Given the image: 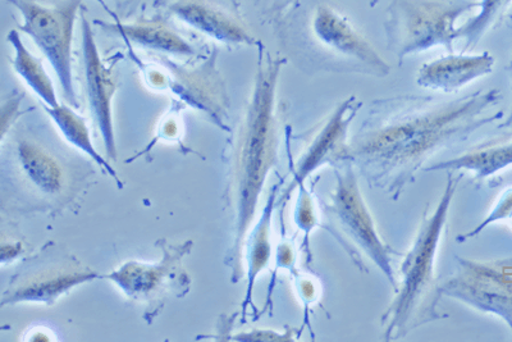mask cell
I'll list each match as a JSON object with an SVG mask.
<instances>
[{
	"mask_svg": "<svg viewBox=\"0 0 512 342\" xmlns=\"http://www.w3.org/2000/svg\"><path fill=\"white\" fill-rule=\"evenodd\" d=\"M498 89L456 98L397 95L370 103L367 117L350 138L347 162L367 181L397 202L424 171L429 159L505 117L492 112Z\"/></svg>",
	"mask_w": 512,
	"mask_h": 342,
	"instance_id": "6da1fadb",
	"label": "cell"
},
{
	"mask_svg": "<svg viewBox=\"0 0 512 342\" xmlns=\"http://www.w3.org/2000/svg\"><path fill=\"white\" fill-rule=\"evenodd\" d=\"M258 66L245 112L233 135L226 205L231 218L232 243L228 252L231 282L237 284L244 276V243L255 221L260 195L269 173L278 166L280 120L277 113V88L287 59L273 57L264 45L258 48Z\"/></svg>",
	"mask_w": 512,
	"mask_h": 342,
	"instance_id": "7a4b0ae2",
	"label": "cell"
},
{
	"mask_svg": "<svg viewBox=\"0 0 512 342\" xmlns=\"http://www.w3.org/2000/svg\"><path fill=\"white\" fill-rule=\"evenodd\" d=\"M447 172L441 198L425 209L414 243L401 263L395 298L381 318L384 341L405 339L416 328L448 318L438 310L442 293L436 264L448 213L464 173Z\"/></svg>",
	"mask_w": 512,
	"mask_h": 342,
	"instance_id": "3957f363",
	"label": "cell"
},
{
	"mask_svg": "<svg viewBox=\"0 0 512 342\" xmlns=\"http://www.w3.org/2000/svg\"><path fill=\"white\" fill-rule=\"evenodd\" d=\"M335 182L326 198L319 200L323 228L338 241L360 271L368 272L365 261L372 262L386 276L393 291L397 276L393 257L399 255L379 235L359 185L358 171L351 162L332 167Z\"/></svg>",
	"mask_w": 512,
	"mask_h": 342,
	"instance_id": "277c9868",
	"label": "cell"
},
{
	"mask_svg": "<svg viewBox=\"0 0 512 342\" xmlns=\"http://www.w3.org/2000/svg\"><path fill=\"white\" fill-rule=\"evenodd\" d=\"M304 34L299 57L304 70L312 74H356L378 79L391 74L386 59L331 4H315Z\"/></svg>",
	"mask_w": 512,
	"mask_h": 342,
	"instance_id": "5b68a950",
	"label": "cell"
},
{
	"mask_svg": "<svg viewBox=\"0 0 512 342\" xmlns=\"http://www.w3.org/2000/svg\"><path fill=\"white\" fill-rule=\"evenodd\" d=\"M478 6L470 0H391L384 22L387 48L400 63L434 47L454 53L457 20Z\"/></svg>",
	"mask_w": 512,
	"mask_h": 342,
	"instance_id": "8992f818",
	"label": "cell"
},
{
	"mask_svg": "<svg viewBox=\"0 0 512 342\" xmlns=\"http://www.w3.org/2000/svg\"><path fill=\"white\" fill-rule=\"evenodd\" d=\"M157 246L163 252L159 262L128 261L116 271L102 276L120 287L128 299L145 304L144 318L149 323L162 312L169 296L182 298L191 287V278L182 261L191 252L194 241L171 245L167 240L160 239Z\"/></svg>",
	"mask_w": 512,
	"mask_h": 342,
	"instance_id": "52a82bcc",
	"label": "cell"
},
{
	"mask_svg": "<svg viewBox=\"0 0 512 342\" xmlns=\"http://www.w3.org/2000/svg\"><path fill=\"white\" fill-rule=\"evenodd\" d=\"M20 11L21 33L29 36L52 65L61 82L63 97L72 107H79L73 84L72 44L75 24L84 0H64L54 7H45L30 0H8Z\"/></svg>",
	"mask_w": 512,
	"mask_h": 342,
	"instance_id": "ba28073f",
	"label": "cell"
},
{
	"mask_svg": "<svg viewBox=\"0 0 512 342\" xmlns=\"http://www.w3.org/2000/svg\"><path fill=\"white\" fill-rule=\"evenodd\" d=\"M457 264L454 275L441 284L442 296L495 314L512 332V257L489 261L457 257Z\"/></svg>",
	"mask_w": 512,
	"mask_h": 342,
	"instance_id": "9c48e42d",
	"label": "cell"
},
{
	"mask_svg": "<svg viewBox=\"0 0 512 342\" xmlns=\"http://www.w3.org/2000/svg\"><path fill=\"white\" fill-rule=\"evenodd\" d=\"M98 272L66 253L48 248L12 277L2 295V307L20 303L53 305L73 287L99 278Z\"/></svg>",
	"mask_w": 512,
	"mask_h": 342,
	"instance_id": "30bf717a",
	"label": "cell"
},
{
	"mask_svg": "<svg viewBox=\"0 0 512 342\" xmlns=\"http://www.w3.org/2000/svg\"><path fill=\"white\" fill-rule=\"evenodd\" d=\"M363 102L356 95L342 100L336 108L313 130L304 141L300 157L292 164L290 188L280 195V203H285L300 182L308 181L315 172L323 167H336L347 162L350 154L351 123L358 117Z\"/></svg>",
	"mask_w": 512,
	"mask_h": 342,
	"instance_id": "8fae6325",
	"label": "cell"
},
{
	"mask_svg": "<svg viewBox=\"0 0 512 342\" xmlns=\"http://www.w3.org/2000/svg\"><path fill=\"white\" fill-rule=\"evenodd\" d=\"M81 20L82 57H84L86 93H88L90 111L102 135L105 152L109 158L116 161L117 145L112 107L118 85L116 62L107 65L103 61L98 45L95 43L93 27L85 16H82Z\"/></svg>",
	"mask_w": 512,
	"mask_h": 342,
	"instance_id": "7c38bea8",
	"label": "cell"
},
{
	"mask_svg": "<svg viewBox=\"0 0 512 342\" xmlns=\"http://www.w3.org/2000/svg\"><path fill=\"white\" fill-rule=\"evenodd\" d=\"M158 62L166 72V90H171L182 103L207 114L216 125L230 131L224 127L223 121L227 114L224 111L226 93L217 72L214 71L213 61L191 71L173 65L166 58L159 59Z\"/></svg>",
	"mask_w": 512,
	"mask_h": 342,
	"instance_id": "4fadbf2b",
	"label": "cell"
},
{
	"mask_svg": "<svg viewBox=\"0 0 512 342\" xmlns=\"http://www.w3.org/2000/svg\"><path fill=\"white\" fill-rule=\"evenodd\" d=\"M15 171L22 184L44 200H57L66 194L68 176L66 168L38 141L17 140L15 149Z\"/></svg>",
	"mask_w": 512,
	"mask_h": 342,
	"instance_id": "5bb4252c",
	"label": "cell"
},
{
	"mask_svg": "<svg viewBox=\"0 0 512 342\" xmlns=\"http://www.w3.org/2000/svg\"><path fill=\"white\" fill-rule=\"evenodd\" d=\"M496 59L489 52L480 54L448 53L419 68L416 84L420 88L450 94L487 76L493 71Z\"/></svg>",
	"mask_w": 512,
	"mask_h": 342,
	"instance_id": "9a60e30c",
	"label": "cell"
},
{
	"mask_svg": "<svg viewBox=\"0 0 512 342\" xmlns=\"http://www.w3.org/2000/svg\"><path fill=\"white\" fill-rule=\"evenodd\" d=\"M169 9L178 20L219 43L255 48L262 45V41L255 39L236 17L203 0H182Z\"/></svg>",
	"mask_w": 512,
	"mask_h": 342,
	"instance_id": "2e32d148",
	"label": "cell"
},
{
	"mask_svg": "<svg viewBox=\"0 0 512 342\" xmlns=\"http://www.w3.org/2000/svg\"><path fill=\"white\" fill-rule=\"evenodd\" d=\"M282 184V182H281ZM281 184L272 186L271 191L267 198V202L263 207L262 214L256 221L255 225L250 228L248 236H246L244 243V255L246 262V294L241 304L242 323H245L246 313L248 309L253 308L254 314L258 312L254 303V287L256 280L260 276V273L271 263L273 255L272 246V221L273 214L278 207V190H280Z\"/></svg>",
	"mask_w": 512,
	"mask_h": 342,
	"instance_id": "e0dca14e",
	"label": "cell"
},
{
	"mask_svg": "<svg viewBox=\"0 0 512 342\" xmlns=\"http://www.w3.org/2000/svg\"><path fill=\"white\" fill-rule=\"evenodd\" d=\"M512 166V134L483 141L446 161L424 168L423 172H472L475 184L491 179Z\"/></svg>",
	"mask_w": 512,
	"mask_h": 342,
	"instance_id": "ac0fdd59",
	"label": "cell"
},
{
	"mask_svg": "<svg viewBox=\"0 0 512 342\" xmlns=\"http://www.w3.org/2000/svg\"><path fill=\"white\" fill-rule=\"evenodd\" d=\"M107 33L120 35L126 43L139 45L153 52L173 54V56H194L196 50L186 39L176 33L172 27L160 21H143L135 24H123L116 17V24H103L95 21Z\"/></svg>",
	"mask_w": 512,
	"mask_h": 342,
	"instance_id": "d6986e66",
	"label": "cell"
},
{
	"mask_svg": "<svg viewBox=\"0 0 512 342\" xmlns=\"http://www.w3.org/2000/svg\"><path fill=\"white\" fill-rule=\"evenodd\" d=\"M45 112L56 123L58 130L62 132L64 139L68 141L73 147L85 153L98 164L108 176L113 177L117 182L118 188H123V182L118 177L116 170L107 162V159L100 155L98 150L95 149L93 140H91L90 129L85 118L81 117L79 113L73 111L71 107L66 104H59L57 107L44 106Z\"/></svg>",
	"mask_w": 512,
	"mask_h": 342,
	"instance_id": "ffe728a7",
	"label": "cell"
},
{
	"mask_svg": "<svg viewBox=\"0 0 512 342\" xmlns=\"http://www.w3.org/2000/svg\"><path fill=\"white\" fill-rule=\"evenodd\" d=\"M7 40L15 50L12 66L16 74L43 100L44 106H59L61 103H59L53 81L50 79L48 72L45 71L43 61L32 56L17 30L9 31Z\"/></svg>",
	"mask_w": 512,
	"mask_h": 342,
	"instance_id": "44dd1931",
	"label": "cell"
},
{
	"mask_svg": "<svg viewBox=\"0 0 512 342\" xmlns=\"http://www.w3.org/2000/svg\"><path fill=\"white\" fill-rule=\"evenodd\" d=\"M478 4L477 15L457 27L459 40L464 41L461 53L472 52L484 36L504 24L512 8V0H480Z\"/></svg>",
	"mask_w": 512,
	"mask_h": 342,
	"instance_id": "7402d4cb",
	"label": "cell"
},
{
	"mask_svg": "<svg viewBox=\"0 0 512 342\" xmlns=\"http://www.w3.org/2000/svg\"><path fill=\"white\" fill-rule=\"evenodd\" d=\"M297 198L294 208V223L297 230L304 234L305 248H309V237L315 228L322 226L320 220V208L313 190L306 186V182H300L296 186Z\"/></svg>",
	"mask_w": 512,
	"mask_h": 342,
	"instance_id": "603a6c76",
	"label": "cell"
},
{
	"mask_svg": "<svg viewBox=\"0 0 512 342\" xmlns=\"http://www.w3.org/2000/svg\"><path fill=\"white\" fill-rule=\"evenodd\" d=\"M512 217V188L507 189L504 194L497 200L495 207L488 213V216L484 218L478 226H475L473 230L465 232V234L457 235V243H466V241L475 239L478 237L486 228L493 225V223L511 220Z\"/></svg>",
	"mask_w": 512,
	"mask_h": 342,
	"instance_id": "cb8c5ba5",
	"label": "cell"
},
{
	"mask_svg": "<svg viewBox=\"0 0 512 342\" xmlns=\"http://www.w3.org/2000/svg\"><path fill=\"white\" fill-rule=\"evenodd\" d=\"M301 335V330L297 331L296 328L286 327L283 332L276 330H251L249 332H240L235 336L230 337L233 341L241 342H291L296 341L297 337Z\"/></svg>",
	"mask_w": 512,
	"mask_h": 342,
	"instance_id": "d4e9b609",
	"label": "cell"
},
{
	"mask_svg": "<svg viewBox=\"0 0 512 342\" xmlns=\"http://www.w3.org/2000/svg\"><path fill=\"white\" fill-rule=\"evenodd\" d=\"M294 277L295 291L297 298L304 304L305 308V323L309 319V309L320 299V284L312 276L300 275L299 272Z\"/></svg>",
	"mask_w": 512,
	"mask_h": 342,
	"instance_id": "484cf974",
	"label": "cell"
},
{
	"mask_svg": "<svg viewBox=\"0 0 512 342\" xmlns=\"http://www.w3.org/2000/svg\"><path fill=\"white\" fill-rule=\"evenodd\" d=\"M274 272L280 271V269H286L292 276L296 275L297 268V253L294 245V240L286 239L283 237L281 243L277 245L276 252H274Z\"/></svg>",
	"mask_w": 512,
	"mask_h": 342,
	"instance_id": "4316f807",
	"label": "cell"
},
{
	"mask_svg": "<svg viewBox=\"0 0 512 342\" xmlns=\"http://www.w3.org/2000/svg\"><path fill=\"white\" fill-rule=\"evenodd\" d=\"M22 97L15 95L13 98H9L7 103L3 104L2 107V143L6 140L7 131L12 123L17 120L18 113H20V104Z\"/></svg>",
	"mask_w": 512,
	"mask_h": 342,
	"instance_id": "83f0119b",
	"label": "cell"
},
{
	"mask_svg": "<svg viewBox=\"0 0 512 342\" xmlns=\"http://www.w3.org/2000/svg\"><path fill=\"white\" fill-rule=\"evenodd\" d=\"M177 135H180V129H178L176 118L173 116L168 117L163 125L160 126L159 138L175 140Z\"/></svg>",
	"mask_w": 512,
	"mask_h": 342,
	"instance_id": "f1b7e54d",
	"label": "cell"
},
{
	"mask_svg": "<svg viewBox=\"0 0 512 342\" xmlns=\"http://www.w3.org/2000/svg\"><path fill=\"white\" fill-rule=\"evenodd\" d=\"M11 246V249H9V252L8 250H4L2 249V263H6L7 261H9V259H15L18 257V255H20L22 253V245L21 244H16V245H9Z\"/></svg>",
	"mask_w": 512,
	"mask_h": 342,
	"instance_id": "f546056e",
	"label": "cell"
},
{
	"mask_svg": "<svg viewBox=\"0 0 512 342\" xmlns=\"http://www.w3.org/2000/svg\"><path fill=\"white\" fill-rule=\"evenodd\" d=\"M507 72H509L510 80H511V91H512V56L510 59L509 66H507ZM498 129H512V104L509 116H507L506 120L498 126Z\"/></svg>",
	"mask_w": 512,
	"mask_h": 342,
	"instance_id": "4dcf8cb0",
	"label": "cell"
},
{
	"mask_svg": "<svg viewBox=\"0 0 512 342\" xmlns=\"http://www.w3.org/2000/svg\"><path fill=\"white\" fill-rule=\"evenodd\" d=\"M295 2H297V0H277V6H278V9H285L287 8L288 6H291V4H294Z\"/></svg>",
	"mask_w": 512,
	"mask_h": 342,
	"instance_id": "1f68e13d",
	"label": "cell"
},
{
	"mask_svg": "<svg viewBox=\"0 0 512 342\" xmlns=\"http://www.w3.org/2000/svg\"><path fill=\"white\" fill-rule=\"evenodd\" d=\"M379 0H370V7H376Z\"/></svg>",
	"mask_w": 512,
	"mask_h": 342,
	"instance_id": "d6a6232c",
	"label": "cell"
},
{
	"mask_svg": "<svg viewBox=\"0 0 512 342\" xmlns=\"http://www.w3.org/2000/svg\"><path fill=\"white\" fill-rule=\"evenodd\" d=\"M511 220H512V217H511Z\"/></svg>",
	"mask_w": 512,
	"mask_h": 342,
	"instance_id": "836d02e7",
	"label": "cell"
}]
</instances>
